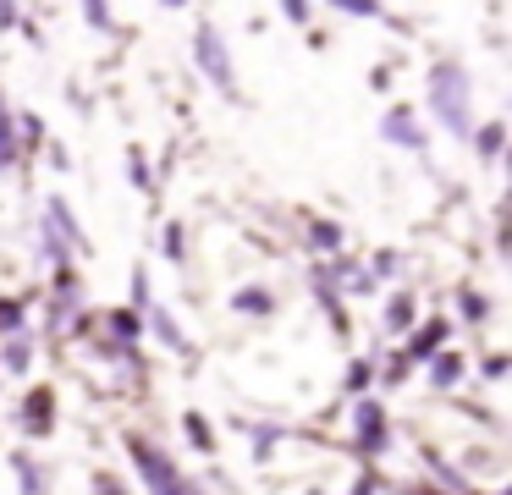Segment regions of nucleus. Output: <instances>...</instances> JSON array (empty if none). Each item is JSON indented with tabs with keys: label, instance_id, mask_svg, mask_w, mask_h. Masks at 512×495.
Wrapping results in <instances>:
<instances>
[{
	"label": "nucleus",
	"instance_id": "nucleus-1",
	"mask_svg": "<svg viewBox=\"0 0 512 495\" xmlns=\"http://www.w3.org/2000/svg\"><path fill=\"white\" fill-rule=\"evenodd\" d=\"M463 99H468V72H463V66H452V61H441V66L430 72V110H435V116H441L452 132H468Z\"/></svg>",
	"mask_w": 512,
	"mask_h": 495
},
{
	"label": "nucleus",
	"instance_id": "nucleus-2",
	"mask_svg": "<svg viewBox=\"0 0 512 495\" xmlns=\"http://www.w3.org/2000/svg\"><path fill=\"white\" fill-rule=\"evenodd\" d=\"M133 457H138V468H144V479H149V490H155V495H199L177 468H171V457H160L149 440H133Z\"/></svg>",
	"mask_w": 512,
	"mask_h": 495
},
{
	"label": "nucleus",
	"instance_id": "nucleus-3",
	"mask_svg": "<svg viewBox=\"0 0 512 495\" xmlns=\"http://www.w3.org/2000/svg\"><path fill=\"white\" fill-rule=\"evenodd\" d=\"M358 446H364V457H380L386 451V413H380V402H358Z\"/></svg>",
	"mask_w": 512,
	"mask_h": 495
},
{
	"label": "nucleus",
	"instance_id": "nucleus-4",
	"mask_svg": "<svg viewBox=\"0 0 512 495\" xmlns=\"http://www.w3.org/2000/svg\"><path fill=\"white\" fill-rule=\"evenodd\" d=\"M193 50H199V66L215 77V83L232 94V66H226V50H221V39H215V28H199V39H193Z\"/></svg>",
	"mask_w": 512,
	"mask_h": 495
},
{
	"label": "nucleus",
	"instance_id": "nucleus-5",
	"mask_svg": "<svg viewBox=\"0 0 512 495\" xmlns=\"http://www.w3.org/2000/svg\"><path fill=\"white\" fill-rule=\"evenodd\" d=\"M380 132H386V138H397L402 149H419V143H424V138H419V127H413V116H408L402 105H397V110H386V121H380Z\"/></svg>",
	"mask_w": 512,
	"mask_h": 495
},
{
	"label": "nucleus",
	"instance_id": "nucleus-6",
	"mask_svg": "<svg viewBox=\"0 0 512 495\" xmlns=\"http://www.w3.org/2000/svg\"><path fill=\"white\" fill-rule=\"evenodd\" d=\"M50 424H56V418H50V391H34L23 402V429L28 435H50Z\"/></svg>",
	"mask_w": 512,
	"mask_h": 495
},
{
	"label": "nucleus",
	"instance_id": "nucleus-7",
	"mask_svg": "<svg viewBox=\"0 0 512 495\" xmlns=\"http://www.w3.org/2000/svg\"><path fill=\"white\" fill-rule=\"evenodd\" d=\"M28 363H34V341H28V336H12V341H6V352H0V369L23 374Z\"/></svg>",
	"mask_w": 512,
	"mask_h": 495
},
{
	"label": "nucleus",
	"instance_id": "nucleus-8",
	"mask_svg": "<svg viewBox=\"0 0 512 495\" xmlns=\"http://www.w3.org/2000/svg\"><path fill=\"white\" fill-rule=\"evenodd\" d=\"M149 325H155V336L166 341L171 352H188V336H182V330L171 325V314H166V308H155V314H149Z\"/></svg>",
	"mask_w": 512,
	"mask_h": 495
},
{
	"label": "nucleus",
	"instance_id": "nucleus-9",
	"mask_svg": "<svg viewBox=\"0 0 512 495\" xmlns=\"http://www.w3.org/2000/svg\"><path fill=\"white\" fill-rule=\"evenodd\" d=\"M441 341H446V325H441V319H435L430 330H419V336H413V358H430V352L441 347Z\"/></svg>",
	"mask_w": 512,
	"mask_h": 495
},
{
	"label": "nucleus",
	"instance_id": "nucleus-10",
	"mask_svg": "<svg viewBox=\"0 0 512 495\" xmlns=\"http://www.w3.org/2000/svg\"><path fill=\"white\" fill-rule=\"evenodd\" d=\"M408 314H413V297H408V292L391 297V308H386V330H408V325H413Z\"/></svg>",
	"mask_w": 512,
	"mask_h": 495
},
{
	"label": "nucleus",
	"instance_id": "nucleus-11",
	"mask_svg": "<svg viewBox=\"0 0 512 495\" xmlns=\"http://www.w3.org/2000/svg\"><path fill=\"white\" fill-rule=\"evenodd\" d=\"M457 374H463V358H452V352H441V358H435V369H430V380H435V385H452Z\"/></svg>",
	"mask_w": 512,
	"mask_h": 495
},
{
	"label": "nucleus",
	"instance_id": "nucleus-12",
	"mask_svg": "<svg viewBox=\"0 0 512 495\" xmlns=\"http://www.w3.org/2000/svg\"><path fill=\"white\" fill-rule=\"evenodd\" d=\"M111 336L122 341V347H133V336H138V314H127V308H122V314H111Z\"/></svg>",
	"mask_w": 512,
	"mask_h": 495
},
{
	"label": "nucleus",
	"instance_id": "nucleus-13",
	"mask_svg": "<svg viewBox=\"0 0 512 495\" xmlns=\"http://www.w3.org/2000/svg\"><path fill=\"white\" fill-rule=\"evenodd\" d=\"M237 314H270V292H237Z\"/></svg>",
	"mask_w": 512,
	"mask_h": 495
},
{
	"label": "nucleus",
	"instance_id": "nucleus-14",
	"mask_svg": "<svg viewBox=\"0 0 512 495\" xmlns=\"http://www.w3.org/2000/svg\"><path fill=\"white\" fill-rule=\"evenodd\" d=\"M188 435H193V446H199V451H215V435H210V424H204L199 413H188Z\"/></svg>",
	"mask_w": 512,
	"mask_h": 495
},
{
	"label": "nucleus",
	"instance_id": "nucleus-15",
	"mask_svg": "<svg viewBox=\"0 0 512 495\" xmlns=\"http://www.w3.org/2000/svg\"><path fill=\"white\" fill-rule=\"evenodd\" d=\"M314 248H325V253H331V248H342V231H336L331 220H320V226H314Z\"/></svg>",
	"mask_w": 512,
	"mask_h": 495
},
{
	"label": "nucleus",
	"instance_id": "nucleus-16",
	"mask_svg": "<svg viewBox=\"0 0 512 495\" xmlns=\"http://www.w3.org/2000/svg\"><path fill=\"white\" fill-rule=\"evenodd\" d=\"M479 154H485V160H490V154H501V121H490V127L479 132Z\"/></svg>",
	"mask_w": 512,
	"mask_h": 495
},
{
	"label": "nucleus",
	"instance_id": "nucleus-17",
	"mask_svg": "<svg viewBox=\"0 0 512 495\" xmlns=\"http://www.w3.org/2000/svg\"><path fill=\"white\" fill-rule=\"evenodd\" d=\"M463 314H468V325H479V319L490 314V303H485L479 292H463Z\"/></svg>",
	"mask_w": 512,
	"mask_h": 495
},
{
	"label": "nucleus",
	"instance_id": "nucleus-18",
	"mask_svg": "<svg viewBox=\"0 0 512 495\" xmlns=\"http://www.w3.org/2000/svg\"><path fill=\"white\" fill-rule=\"evenodd\" d=\"M12 160V116H6V105H0V165Z\"/></svg>",
	"mask_w": 512,
	"mask_h": 495
},
{
	"label": "nucleus",
	"instance_id": "nucleus-19",
	"mask_svg": "<svg viewBox=\"0 0 512 495\" xmlns=\"http://www.w3.org/2000/svg\"><path fill=\"white\" fill-rule=\"evenodd\" d=\"M23 325V303H0V330H17Z\"/></svg>",
	"mask_w": 512,
	"mask_h": 495
},
{
	"label": "nucleus",
	"instance_id": "nucleus-20",
	"mask_svg": "<svg viewBox=\"0 0 512 495\" xmlns=\"http://www.w3.org/2000/svg\"><path fill=\"white\" fill-rule=\"evenodd\" d=\"M336 6H347L353 17H380V6H375V0H336Z\"/></svg>",
	"mask_w": 512,
	"mask_h": 495
},
{
	"label": "nucleus",
	"instance_id": "nucleus-21",
	"mask_svg": "<svg viewBox=\"0 0 512 495\" xmlns=\"http://www.w3.org/2000/svg\"><path fill=\"white\" fill-rule=\"evenodd\" d=\"M281 11H287L292 22H303V17H309V0H281Z\"/></svg>",
	"mask_w": 512,
	"mask_h": 495
},
{
	"label": "nucleus",
	"instance_id": "nucleus-22",
	"mask_svg": "<svg viewBox=\"0 0 512 495\" xmlns=\"http://www.w3.org/2000/svg\"><path fill=\"white\" fill-rule=\"evenodd\" d=\"M89 22H94V28H111V17H105V0H89Z\"/></svg>",
	"mask_w": 512,
	"mask_h": 495
},
{
	"label": "nucleus",
	"instance_id": "nucleus-23",
	"mask_svg": "<svg viewBox=\"0 0 512 495\" xmlns=\"http://www.w3.org/2000/svg\"><path fill=\"white\" fill-rule=\"evenodd\" d=\"M166 6H182V0H166Z\"/></svg>",
	"mask_w": 512,
	"mask_h": 495
}]
</instances>
